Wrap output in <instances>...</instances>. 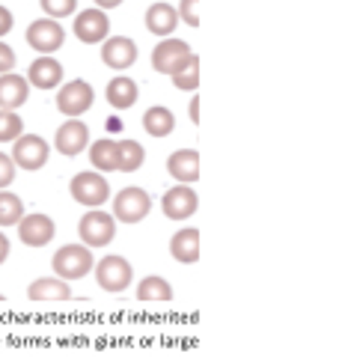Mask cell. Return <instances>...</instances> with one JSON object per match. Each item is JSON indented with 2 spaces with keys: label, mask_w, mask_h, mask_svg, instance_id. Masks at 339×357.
<instances>
[{
  "label": "cell",
  "mask_w": 339,
  "mask_h": 357,
  "mask_svg": "<svg viewBox=\"0 0 339 357\" xmlns=\"http://www.w3.org/2000/svg\"><path fill=\"white\" fill-rule=\"evenodd\" d=\"M69 194H72L75 203H81L86 208H98V206H105L110 199V185H107V178L101 173L86 170V173H77L72 178Z\"/></svg>",
  "instance_id": "277c9868"
},
{
  "label": "cell",
  "mask_w": 339,
  "mask_h": 357,
  "mask_svg": "<svg viewBox=\"0 0 339 357\" xmlns=\"http://www.w3.org/2000/svg\"><path fill=\"white\" fill-rule=\"evenodd\" d=\"M137 96H140L137 84H134L131 77H126V75H116V77H113V81L107 84V102H110V107H116V110L134 107Z\"/></svg>",
  "instance_id": "44dd1931"
},
{
  "label": "cell",
  "mask_w": 339,
  "mask_h": 357,
  "mask_svg": "<svg viewBox=\"0 0 339 357\" xmlns=\"http://www.w3.org/2000/svg\"><path fill=\"white\" fill-rule=\"evenodd\" d=\"M13 24H15V18H13V13H9L6 6H0V39L6 36L9 30H13Z\"/></svg>",
  "instance_id": "d6a6232c"
},
{
  "label": "cell",
  "mask_w": 339,
  "mask_h": 357,
  "mask_svg": "<svg viewBox=\"0 0 339 357\" xmlns=\"http://www.w3.org/2000/svg\"><path fill=\"white\" fill-rule=\"evenodd\" d=\"M54 236H56V227L48 215H27L18 223V238L27 248H45V244L54 241Z\"/></svg>",
  "instance_id": "5bb4252c"
},
{
  "label": "cell",
  "mask_w": 339,
  "mask_h": 357,
  "mask_svg": "<svg viewBox=\"0 0 339 357\" xmlns=\"http://www.w3.org/2000/svg\"><path fill=\"white\" fill-rule=\"evenodd\" d=\"M173 84H176V89H182V93H194V89L199 86V57L197 54L188 60V66L182 72L173 75Z\"/></svg>",
  "instance_id": "83f0119b"
},
{
  "label": "cell",
  "mask_w": 339,
  "mask_h": 357,
  "mask_svg": "<svg viewBox=\"0 0 339 357\" xmlns=\"http://www.w3.org/2000/svg\"><path fill=\"white\" fill-rule=\"evenodd\" d=\"M89 164L101 173L116 170V143L113 140H96L93 149H89Z\"/></svg>",
  "instance_id": "cb8c5ba5"
},
{
  "label": "cell",
  "mask_w": 339,
  "mask_h": 357,
  "mask_svg": "<svg viewBox=\"0 0 339 357\" xmlns=\"http://www.w3.org/2000/svg\"><path fill=\"white\" fill-rule=\"evenodd\" d=\"M42 9H45V15L48 18H66V15H72L75 9H77V0H39Z\"/></svg>",
  "instance_id": "f1b7e54d"
},
{
  "label": "cell",
  "mask_w": 339,
  "mask_h": 357,
  "mask_svg": "<svg viewBox=\"0 0 339 357\" xmlns=\"http://www.w3.org/2000/svg\"><path fill=\"white\" fill-rule=\"evenodd\" d=\"M15 69V51L6 42H0V75H9Z\"/></svg>",
  "instance_id": "1f68e13d"
},
{
  "label": "cell",
  "mask_w": 339,
  "mask_h": 357,
  "mask_svg": "<svg viewBox=\"0 0 339 357\" xmlns=\"http://www.w3.org/2000/svg\"><path fill=\"white\" fill-rule=\"evenodd\" d=\"M89 143V128L84 126L81 119H69L63 122L60 128H56L54 134V146L60 155H66V158H75V155H81L86 149Z\"/></svg>",
  "instance_id": "4fadbf2b"
},
{
  "label": "cell",
  "mask_w": 339,
  "mask_h": 357,
  "mask_svg": "<svg viewBox=\"0 0 339 357\" xmlns=\"http://www.w3.org/2000/svg\"><path fill=\"white\" fill-rule=\"evenodd\" d=\"M170 256L182 265H194L199 259V232L197 229H179L170 238Z\"/></svg>",
  "instance_id": "d6986e66"
},
{
  "label": "cell",
  "mask_w": 339,
  "mask_h": 357,
  "mask_svg": "<svg viewBox=\"0 0 339 357\" xmlns=\"http://www.w3.org/2000/svg\"><path fill=\"white\" fill-rule=\"evenodd\" d=\"M72 30L84 45H98V42L107 39L110 21H107V15L101 13V9H84V13H77Z\"/></svg>",
  "instance_id": "7c38bea8"
},
{
  "label": "cell",
  "mask_w": 339,
  "mask_h": 357,
  "mask_svg": "<svg viewBox=\"0 0 339 357\" xmlns=\"http://www.w3.org/2000/svg\"><path fill=\"white\" fill-rule=\"evenodd\" d=\"M101 60L113 72H126L137 63V45L128 36H110L101 42Z\"/></svg>",
  "instance_id": "30bf717a"
},
{
  "label": "cell",
  "mask_w": 339,
  "mask_h": 357,
  "mask_svg": "<svg viewBox=\"0 0 339 357\" xmlns=\"http://www.w3.org/2000/svg\"><path fill=\"white\" fill-rule=\"evenodd\" d=\"M137 298L140 301H173V286L164 277H143L137 286Z\"/></svg>",
  "instance_id": "d4e9b609"
},
{
  "label": "cell",
  "mask_w": 339,
  "mask_h": 357,
  "mask_svg": "<svg viewBox=\"0 0 339 357\" xmlns=\"http://www.w3.org/2000/svg\"><path fill=\"white\" fill-rule=\"evenodd\" d=\"M152 211V197L143 191V188H126L113 199V220L119 223H140L146 215Z\"/></svg>",
  "instance_id": "52a82bcc"
},
{
  "label": "cell",
  "mask_w": 339,
  "mask_h": 357,
  "mask_svg": "<svg viewBox=\"0 0 339 357\" xmlns=\"http://www.w3.org/2000/svg\"><path fill=\"white\" fill-rule=\"evenodd\" d=\"M27 298L30 301H69L72 289L66 280H60V277H39V280L30 283Z\"/></svg>",
  "instance_id": "ffe728a7"
},
{
  "label": "cell",
  "mask_w": 339,
  "mask_h": 357,
  "mask_svg": "<svg viewBox=\"0 0 339 357\" xmlns=\"http://www.w3.org/2000/svg\"><path fill=\"white\" fill-rule=\"evenodd\" d=\"M63 42H66V30L54 18H39L27 27V45L33 51H39L42 57H51L54 51H60Z\"/></svg>",
  "instance_id": "9c48e42d"
},
{
  "label": "cell",
  "mask_w": 339,
  "mask_h": 357,
  "mask_svg": "<svg viewBox=\"0 0 339 357\" xmlns=\"http://www.w3.org/2000/svg\"><path fill=\"white\" fill-rule=\"evenodd\" d=\"M48 155H51V146L39 134H21L13 143V155H9V158H13L15 167H21V170H42Z\"/></svg>",
  "instance_id": "ba28073f"
},
{
  "label": "cell",
  "mask_w": 339,
  "mask_h": 357,
  "mask_svg": "<svg viewBox=\"0 0 339 357\" xmlns=\"http://www.w3.org/2000/svg\"><path fill=\"white\" fill-rule=\"evenodd\" d=\"M190 57H194V51H190L188 42H182V39H164V42L152 51V69L173 77L176 72L185 69Z\"/></svg>",
  "instance_id": "8992f818"
},
{
  "label": "cell",
  "mask_w": 339,
  "mask_h": 357,
  "mask_svg": "<svg viewBox=\"0 0 339 357\" xmlns=\"http://www.w3.org/2000/svg\"><path fill=\"white\" fill-rule=\"evenodd\" d=\"M161 208L170 220H188L190 215H197L199 197H197V191H190V185H176L164 194Z\"/></svg>",
  "instance_id": "8fae6325"
},
{
  "label": "cell",
  "mask_w": 339,
  "mask_h": 357,
  "mask_svg": "<svg viewBox=\"0 0 339 357\" xmlns=\"http://www.w3.org/2000/svg\"><path fill=\"white\" fill-rule=\"evenodd\" d=\"M143 161H146V149L137 140H119L116 143V170L134 173L143 167Z\"/></svg>",
  "instance_id": "603a6c76"
},
{
  "label": "cell",
  "mask_w": 339,
  "mask_h": 357,
  "mask_svg": "<svg viewBox=\"0 0 339 357\" xmlns=\"http://www.w3.org/2000/svg\"><path fill=\"white\" fill-rule=\"evenodd\" d=\"M93 3L101 9V13H105V9H116V6L122 3V0H93Z\"/></svg>",
  "instance_id": "d590c367"
},
{
  "label": "cell",
  "mask_w": 339,
  "mask_h": 357,
  "mask_svg": "<svg viewBox=\"0 0 339 357\" xmlns=\"http://www.w3.org/2000/svg\"><path fill=\"white\" fill-rule=\"evenodd\" d=\"M134 280V268L126 256H105L101 262H96V283L105 289V292H126Z\"/></svg>",
  "instance_id": "5b68a950"
},
{
  "label": "cell",
  "mask_w": 339,
  "mask_h": 357,
  "mask_svg": "<svg viewBox=\"0 0 339 357\" xmlns=\"http://www.w3.org/2000/svg\"><path fill=\"white\" fill-rule=\"evenodd\" d=\"M143 128H146V134L149 137H167V134H173V128H176V116H173V110L170 107H164V105H155V107H149L143 114Z\"/></svg>",
  "instance_id": "7402d4cb"
},
{
  "label": "cell",
  "mask_w": 339,
  "mask_h": 357,
  "mask_svg": "<svg viewBox=\"0 0 339 357\" xmlns=\"http://www.w3.org/2000/svg\"><path fill=\"white\" fill-rule=\"evenodd\" d=\"M24 134V119L13 110H0V143H15Z\"/></svg>",
  "instance_id": "4316f807"
},
{
  "label": "cell",
  "mask_w": 339,
  "mask_h": 357,
  "mask_svg": "<svg viewBox=\"0 0 339 357\" xmlns=\"http://www.w3.org/2000/svg\"><path fill=\"white\" fill-rule=\"evenodd\" d=\"M27 84L39 86V89H56L63 84V66L54 57H39L30 63L27 69Z\"/></svg>",
  "instance_id": "e0dca14e"
},
{
  "label": "cell",
  "mask_w": 339,
  "mask_h": 357,
  "mask_svg": "<svg viewBox=\"0 0 339 357\" xmlns=\"http://www.w3.org/2000/svg\"><path fill=\"white\" fill-rule=\"evenodd\" d=\"M9 250H13V248H9V238L3 236V232H0V265L9 259Z\"/></svg>",
  "instance_id": "836d02e7"
},
{
  "label": "cell",
  "mask_w": 339,
  "mask_h": 357,
  "mask_svg": "<svg viewBox=\"0 0 339 357\" xmlns=\"http://www.w3.org/2000/svg\"><path fill=\"white\" fill-rule=\"evenodd\" d=\"M13 178H15V161L0 152V191H6L13 185Z\"/></svg>",
  "instance_id": "4dcf8cb0"
},
{
  "label": "cell",
  "mask_w": 339,
  "mask_h": 357,
  "mask_svg": "<svg viewBox=\"0 0 339 357\" xmlns=\"http://www.w3.org/2000/svg\"><path fill=\"white\" fill-rule=\"evenodd\" d=\"M93 102H96V89L89 86L84 77H75V81L63 84L60 93H56V110L69 119L84 116L86 110L93 107Z\"/></svg>",
  "instance_id": "3957f363"
},
{
  "label": "cell",
  "mask_w": 339,
  "mask_h": 357,
  "mask_svg": "<svg viewBox=\"0 0 339 357\" xmlns=\"http://www.w3.org/2000/svg\"><path fill=\"white\" fill-rule=\"evenodd\" d=\"M167 173L179 185H194L199 178V152L197 149H179L167 158Z\"/></svg>",
  "instance_id": "2e32d148"
},
{
  "label": "cell",
  "mask_w": 339,
  "mask_h": 357,
  "mask_svg": "<svg viewBox=\"0 0 339 357\" xmlns=\"http://www.w3.org/2000/svg\"><path fill=\"white\" fill-rule=\"evenodd\" d=\"M176 13L179 21H188V27H199V0H182V6Z\"/></svg>",
  "instance_id": "f546056e"
},
{
  "label": "cell",
  "mask_w": 339,
  "mask_h": 357,
  "mask_svg": "<svg viewBox=\"0 0 339 357\" xmlns=\"http://www.w3.org/2000/svg\"><path fill=\"white\" fill-rule=\"evenodd\" d=\"M27 98H30L27 77H21L15 72L0 75V110H13V114H15L18 107L27 105Z\"/></svg>",
  "instance_id": "9a60e30c"
},
{
  "label": "cell",
  "mask_w": 339,
  "mask_h": 357,
  "mask_svg": "<svg viewBox=\"0 0 339 357\" xmlns=\"http://www.w3.org/2000/svg\"><path fill=\"white\" fill-rule=\"evenodd\" d=\"M24 215V203L13 191H0V227H18Z\"/></svg>",
  "instance_id": "484cf974"
},
{
  "label": "cell",
  "mask_w": 339,
  "mask_h": 357,
  "mask_svg": "<svg viewBox=\"0 0 339 357\" xmlns=\"http://www.w3.org/2000/svg\"><path fill=\"white\" fill-rule=\"evenodd\" d=\"M93 250L84 248V244H66V248H60L54 253V271L60 280H81V277H86L89 271H93Z\"/></svg>",
  "instance_id": "6da1fadb"
},
{
  "label": "cell",
  "mask_w": 339,
  "mask_h": 357,
  "mask_svg": "<svg viewBox=\"0 0 339 357\" xmlns=\"http://www.w3.org/2000/svg\"><path fill=\"white\" fill-rule=\"evenodd\" d=\"M179 27V13L176 6L170 3H152L149 9H146V30L155 33V36L161 39H170Z\"/></svg>",
  "instance_id": "ac0fdd59"
},
{
  "label": "cell",
  "mask_w": 339,
  "mask_h": 357,
  "mask_svg": "<svg viewBox=\"0 0 339 357\" xmlns=\"http://www.w3.org/2000/svg\"><path fill=\"white\" fill-rule=\"evenodd\" d=\"M190 122H194V126L199 122V98H197V96L190 98Z\"/></svg>",
  "instance_id": "e575fe53"
},
{
  "label": "cell",
  "mask_w": 339,
  "mask_h": 357,
  "mask_svg": "<svg viewBox=\"0 0 339 357\" xmlns=\"http://www.w3.org/2000/svg\"><path fill=\"white\" fill-rule=\"evenodd\" d=\"M77 236H81L84 248H89V250L107 248L113 236H116V220L101 208H89V215H84L81 223H77Z\"/></svg>",
  "instance_id": "7a4b0ae2"
}]
</instances>
